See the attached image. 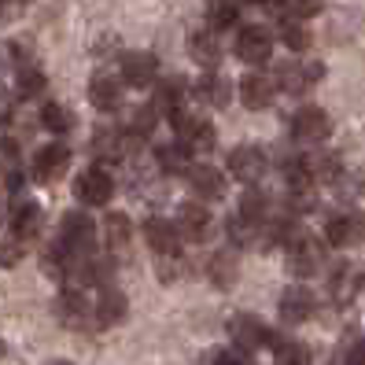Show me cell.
<instances>
[{"label":"cell","mask_w":365,"mask_h":365,"mask_svg":"<svg viewBox=\"0 0 365 365\" xmlns=\"http://www.w3.org/2000/svg\"><path fill=\"white\" fill-rule=\"evenodd\" d=\"M284 247H288V269L295 277H314V273H321V266H325V247L303 229H292L284 236Z\"/></svg>","instance_id":"6da1fadb"},{"label":"cell","mask_w":365,"mask_h":365,"mask_svg":"<svg viewBox=\"0 0 365 365\" xmlns=\"http://www.w3.org/2000/svg\"><path fill=\"white\" fill-rule=\"evenodd\" d=\"M59 247L67 255H93L96 251V225L85 210H71L59 222Z\"/></svg>","instance_id":"7a4b0ae2"},{"label":"cell","mask_w":365,"mask_h":365,"mask_svg":"<svg viewBox=\"0 0 365 365\" xmlns=\"http://www.w3.org/2000/svg\"><path fill=\"white\" fill-rule=\"evenodd\" d=\"M170 122H174V130L181 137V144L188 148V152H210L214 140H218V133H214V125L196 118V115H185L181 107L178 111H170Z\"/></svg>","instance_id":"3957f363"},{"label":"cell","mask_w":365,"mask_h":365,"mask_svg":"<svg viewBox=\"0 0 365 365\" xmlns=\"http://www.w3.org/2000/svg\"><path fill=\"white\" fill-rule=\"evenodd\" d=\"M74 196L85 203V207H107L115 196V181L107 170L100 166H89V170H81L78 181H74Z\"/></svg>","instance_id":"277c9868"},{"label":"cell","mask_w":365,"mask_h":365,"mask_svg":"<svg viewBox=\"0 0 365 365\" xmlns=\"http://www.w3.org/2000/svg\"><path fill=\"white\" fill-rule=\"evenodd\" d=\"M229 336H232L236 347L247 351V354L277 339V336H273V332H269V329H266L255 314H232V317H229Z\"/></svg>","instance_id":"5b68a950"},{"label":"cell","mask_w":365,"mask_h":365,"mask_svg":"<svg viewBox=\"0 0 365 365\" xmlns=\"http://www.w3.org/2000/svg\"><path fill=\"white\" fill-rule=\"evenodd\" d=\"M325 240L332 247H358V244H365V210H347V214L329 218Z\"/></svg>","instance_id":"8992f818"},{"label":"cell","mask_w":365,"mask_h":365,"mask_svg":"<svg viewBox=\"0 0 365 365\" xmlns=\"http://www.w3.org/2000/svg\"><path fill=\"white\" fill-rule=\"evenodd\" d=\"M332 133V118L329 111H321V107H299L292 115V137L303 140V144H321Z\"/></svg>","instance_id":"52a82bcc"},{"label":"cell","mask_w":365,"mask_h":365,"mask_svg":"<svg viewBox=\"0 0 365 365\" xmlns=\"http://www.w3.org/2000/svg\"><path fill=\"white\" fill-rule=\"evenodd\" d=\"M266 166H269L266 152H262V148H255V144H240V148H232V152H229V174L236 181H244V185L262 181Z\"/></svg>","instance_id":"ba28073f"},{"label":"cell","mask_w":365,"mask_h":365,"mask_svg":"<svg viewBox=\"0 0 365 365\" xmlns=\"http://www.w3.org/2000/svg\"><path fill=\"white\" fill-rule=\"evenodd\" d=\"M273 52V37L266 26H244L240 34H236V56H240L244 63H251V67H259V63H266Z\"/></svg>","instance_id":"9c48e42d"},{"label":"cell","mask_w":365,"mask_h":365,"mask_svg":"<svg viewBox=\"0 0 365 365\" xmlns=\"http://www.w3.org/2000/svg\"><path fill=\"white\" fill-rule=\"evenodd\" d=\"M67 166H71V148L67 144H45L34 155V174H37V181H45V185L59 181L63 174H67Z\"/></svg>","instance_id":"30bf717a"},{"label":"cell","mask_w":365,"mask_h":365,"mask_svg":"<svg viewBox=\"0 0 365 365\" xmlns=\"http://www.w3.org/2000/svg\"><path fill=\"white\" fill-rule=\"evenodd\" d=\"M321 71L317 63H284L281 71H277V85H281L284 93H292V96H299V93H310L314 85L321 81Z\"/></svg>","instance_id":"8fae6325"},{"label":"cell","mask_w":365,"mask_h":365,"mask_svg":"<svg viewBox=\"0 0 365 365\" xmlns=\"http://www.w3.org/2000/svg\"><path fill=\"white\" fill-rule=\"evenodd\" d=\"M185 181H188V188L196 192L200 200H207V203L225 196V178H222V170H214L210 163L188 166V170H185Z\"/></svg>","instance_id":"7c38bea8"},{"label":"cell","mask_w":365,"mask_h":365,"mask_svg":"<svg viewBox=\"0 0 365 365\" xmlns=\"http://www.w3.org/2000/svg\"><path fill=\"white\" fill-rule=\"evenodd\" d=\"M277 310H281L284 325H303V321L314 317V292L303 288V284H292V288H284L281 307H277Z\"/></svg>","instance_id":"4fadbf2b"},{"label":"cell","mask_w":365,"mask_h":365,"mask_svg":"<svg viewBox=\"0 0 365 365\" xmlns=\"http://www.w3.org/2000/svg\"><path fill=\"white\" fill-rule=\"evenodd\" d=\"M178 236H185V240H207L210 236V210L200 207V203H181L178 210V222H174Z\"/></svg>","instance_id":"5bb4252c"},{"label":"cell","mask_w":365,"mask_h":365,"mask_svg":"<svg viewBox=\"0 0 365 365\" xmlns=\"http://www.w3.org/2000/svg\"><path fill=\"white\" fill-rule=\"evenodd\" d=\"M89 100H93L96 111H115V107L122 103V78L111 74V71L93 74V81H89Z\"/></svg>","instance_id":"9a60e30c"},{"label":"cell","mask_w":365,"mask_h":365,"mask_svg":"<svg viewBox=\"0 0 365 365\" xmlns=\"http://www.w3.org/2000/svg\"><path fill=\"white\" fill-rule=\"evenodd\" d=\"M118 71H122V81H130V85H152L159 59L152 52H125L118 59Z\"/></svg>","instance_id":"2e32d148"},{"label":"cell","mask_w":365,"mask_h":365,"mask_svg":"<svg viewBox=\"0 0 365 365\" xmlns=\"http://www.w3.org/2000/svg\"><path fill=\"white\" fill-rule=\"evenodd\" d=\"M358 288H361V273L351 262H343V266H336L329 273V299L336 307H347L351 299L358 295Z\"/></svg>","instance_id":"e0dca14e"},{"label":"cell","mask_w":365,"mask_h":365,"mask_svg":"<svg viewBox=\"0 0 365 365\" xmlns=\"http://www.w3.org/2000/svg\"><path fill=\"white\" fill-rule=\"evenodd\" d=\"M56 314H59V321L63 325H71V329H81L85 321L93 317V303L85 299L78 288H67L59 295V303H56Z\"/></svg>","instance_id":"ac0fdd59"},{"label":"cell","mask_w":365,"mask_h":365,"mask_svg":"<svg viewBox=\"0 0 365 365\" xmlns=\"http://www.w3.org/2000/svg\"><path fill=\"white\" fill-rule=\"evenodd\" d=\"M277 96V85L266 78V74H247L240 81V103L251 107V111H266Z\"/></svg>","instance_id":"d6986e66"},{"label":"cell","mask_w":365,"mask_h":365,"mask_svg":"<svg viewBox=\"0 0 365 365\" xmlns=\"http://www.w3.org/2000/svg\"><path fill=\"white\" fill-rule=\"evenodd\" d=\"M144 236H148V247L159 255H178V247H181V236H178L174 222H166V218H148Z\"/></svg>","instance_id":"ffe728a7"},{"label":"cell","mask_w":365,"mask_h":365,"mask_svg":"<svg viewBox=\"0 0 365 365\" xmlns=\"http://www.w3.org/2000/svg\"><path fill=\"white\" fill-rule=\"evenodd\" d=\"M41 225H45V210H41L34 200L19 203L11 210V232H15V240H34V236L41 232Z\"/></svg>","instance_id":"44dd1931"},{"label":"cell","mask_w":365,"mask_h":365,"mask_svg":"<svg viewBox=\"0 0 365 365\" xmlns=\"http://www.w3.org/2000/svg\"><path fill=\"white\" fill-rule=\"evenodd\" d=\"M188 56L200 63V67L214 71V63L222 59V45H218V34H210V30H196L188 37Z\"/></svg>","instance_id":"7402d4cb"},{"label":"cell","mask_w":365,"mask_h":365,"mask_svg":"<svg viewBox=\"0 0 365 365\" xmlns=\"http://www.w3.org/2000/svg\"><path fill=\"white\" fill-rule=\"evenodd\" d=\"M125 295L122 292H115V288H103V295L96 299V321L103 329H111V325H118V321L125 317Z\"/></svg>","instance_id":"603a6c76"},{"label":"cell","mask_w":365,"mask_h":365,"mask_svg":"<svg viewBox=\"0 0 365 365\" xmlns=\"http://www.w3.org/2000/svg\"><path fill=\"white\" fill-rule=\"evenodd\" d=\"M229 93H232V85H229L222 74H214V71L196 81V96H200L207 107H225V103H229Z\"/></svg>","instance_id":"cb8c5ba5"},{"label":"cell","mask_w":365,"mask_h":365,"mask_svg":"<svg viewBox=\"0 0 365 365\" xmlns=\"http://www.w3.org/2000/svg\"><path fill=\"white\" fill-rule=\"evenodd\" d=\"M288 210H295V214L317 210V188H314L310 178H292L288 181Z\"/></svg>","instance_id":"d4e9b609"},{"label":"cell","mask_w":365,"mask_h":365,"mask_svg":"<svg viewBox=\"0 0 365 365\" xmlns=\"http://www.w3.org/2000/svg\"><path fill=\"white\" fill-rule=\"evenodd\" d=\"M207 23L210 30H229L240 23V0H207Z\"/></svg>","instance_id":"484cf974"},{"label":"cell","mask_w":365,"mask_h":365,"mask_svg":"<svg viewBox=\"0 0 365 365\" xmlns=\"http://www.w3.org/2000/svg\"><path fill=\"white\" fill-rule=\"evenodd\" d=\"M185 89H188V81H185V78H166L159 89H155L152 103L159 107V111H178V107L185 103Z\"/></svg>","instance_id":"4316f807"},{"label":"cell","mask_w":365,"mask_h":365,"mask_svg":"<svg viewBox=\"0 0 365 365\" xmlns=\"http://www.w3.org/2000/svg\"><path fill=\"white\" fill-rule=\"evenodd\" d=\"M336 365H365V339L351 329L336 347Z\"/></svg>","instance_id":"83f0119b"},{"label":"cell","mask_w":365,"mask_h":365,"mask_svg":"<svg viewBox=\"0 0 365 365\" xmlns=\"http://www.w3.org/2000/svg\"><path fill=\"white\" fill-rule=\"evenodd\" d=\"M277 365H310V347L299 339H273Z\"/></svg>","instance_id":"f1b7e54d"},{"label":"cell","mask_w":365,"mask_h":365,"mask_svg":"<svg viewBox=\"0 0 365 365\" xmlns=\"http://www.w3.org/2000/svg\"><path fill=\"white\" fill-rule=\"evenodd\" d=\"M41 122H45L48 133H67V130H74V111H71V107H63V103H45Z\"/></svg>","instance_id":"f546056e"},{"label":"cell","mask_w":365,"mask_h":365,"mask_svg":"<svg viewBox=\"0 0 365 365\" xmlns=\"http://www.w3.org/2000/svg\"><path fill=\"white\" fill-rule=\"evenodd\" d=\"M210 281L218 284V288H229L236 281V255L232 251H218L210 259Z\"/></svg>","instance_id":"4dcf8cb0"},{"label":"cell","mask_w":365,"mask_h":365,"mask_svg":"<svg viewBox=\"0 0 365 365\" xmlns=\"http://www.w3.org/2000/svg\"><path fill=\"white\" fill-rule=\"evenodd\" d=\"M332 188H336V196L339 200H358L361 196V170H336V178L329 181Z\"/></svg>","instance_id":"1f68e13d"},{"label":"cell","mask_w":365,"mask_h":365,"mask_svg":"<svg viewBox=\"0 0 365 365\" xmlns=\"http://www.w3.org/2000/svg\"><path fill=\"white\" fill-rule=\"evenodd\" d=\"M188 148L185 144H166V148H159V166L166 170V174H185L188 170Z\"/></svg>","instance_id":"d6a6232c"},{"label":"cell","mask_w":365,"mask_h":365,"mask_svg":"<svg viewBox=\"0 0 365 365\" xmlns=\"http://www.w3.org/2000/svg\"><path fill=\"white\" fill-rule=\"evenodd\" d=\"M130 236H133V225H130L125 214H111V218H107V244H111L115 251L130 247Z\"/></svg>","instance_id":"836d02e7"},{"label":"cell","mask_w":365,"mask_h":365,"mask_svg":"<svg viewBox=\"0 0 365 365\" xmlns=\"http://www.w3.org/2000/svg\"><path fill=\"white\" fill-rule=\"evenodd\" d=\"M281 37H284V45H288L292 52H307V48H310V30L303 26V19H284Z\"/></svg>","instance_id":"e575fe53"},{"label":"cell","mask_w":365,"mask_h":365,"mask_svg":"<svg viewBox=\"0 0 365 365\" xmlns=\"http://www.w3.org/2000/svg\"><path fill=\"white\" fill-rule=\"evenodd\" d=\"M19 93H23V96H37V93H45V74H41L30 59L19 63Z\"/></svg>","instance_id":"d590c367"},{"label":"cell","mask_w":365,"mask_h":365,"mask_svg":"<svg viewBox=\"0 0 365 365\" xmlns=\"http://www.w3.org/2000/svg\"><path fill=\"white\" fill-rule=\"evenodd\" d=\"M236 210L247 214V218H255V222H266V218H269V200L262 196L259 188H251L247 196L240 200V207H236Z\"/></svg>","instance_id":"8d00e7d4"},{"label":"cell","mask_w":365,"mask_h":365,"mask_svg":"<svg viewBox=\"0 0 365 365\" xmlns=\"http://www.w3.org/2000/svg\"><path fill=\"white\" fill-rule=\"evenodd\" d=\"M122 148H125L122 133H111V130H100L96 133V152L103 159H122Z\"/></svg>","instance_id":"74e56055"},{"label":"cell","mask_w":365,"mask_h":365,"mask_svg":"<svg viewBox=\"0 0 365 365\" xmlns=\"http://www.w3.org/2000/svg\"><path fill=\"white\" fill-rule=\"evenodd\" d=\"M159 125V107L155 103H144L140 111L133 115V137H148Z\"/></svg>","instance_id":"f35d334b"},{"label":"cell","mask_w":365,"mask_h":365,"mask_svg":"<svg viewBox=\"0 0 365 365\" xmlns=\"http://www.w3.org/2000/svg\"><path fill=\"white\" fill-rule=\"evenodd\" d=\"M203 365H251V358L240 347H232V351H207Z\"/></svg>","instance_id":"ab89813d"},{"label":"cell","mask_w":365,"mask_h":365,"mask_svg":"<svg viewBox=\"0 0 365 365\" xmlns=\"http://www.w3.org/2000/svg\"><path fill=\"white\" fill-rule=\"evenodd\" d=\"M284 11L288 19H310L321 11V0H284Z\"/></svg>","instance_id":"60d3db41"},{"label":"cell","mask_w":365,"mask_h":365,"mask_svg":"<svg viewBox=\"0 0 365 365\" xmlns=\"http://www.w3.org/2000/svg\"><path fill=\"white\" fill-rule=\"evenodd\" d=\"M11 111H15V93L8 89L4 81H0V122H8V118H11Z\"/></svg>","instance_id":"b9f144b4"},{"label":"cell","mask_w":365,"mask_h":365,"mask_svg":"<svg viewBox=\"0 0 365 365\" xmlns=\"http://www.w3.org/2000/svg\"><path fill=\"white\" fill-rule=\"evenodd\" d=\"M255 4H262V8H269V4H273V0H255Z\"/></svg>","instance_id":"7bdbcfd3"},{"label":"cell","mask_w":365,"mask_h":365,"mask_svg":"<svg viewBox=\"0 0 365 365\" xmlns=\"http://www.w3.org/2000/svg\"><path fill=\"white\" fill-rule=\"evenodd\" d=\"M48 365H71V361H48Z\"/></svg>","instance_id":"ee69618b"},{"label":"cell","mask_w":365,"mask_h":365,"mask_svg":"<svg viewBox=\"0 0 365 365\" xmlns=\"http://www.w3.org/2000/svg\"><path fill=\"white\" fill-rule=\"evenodd\" d=\"M0 358H4V343H0Z\"/></svg>","instance_id":"f6af8a7d"}]
</instances>
